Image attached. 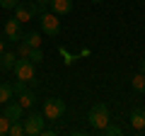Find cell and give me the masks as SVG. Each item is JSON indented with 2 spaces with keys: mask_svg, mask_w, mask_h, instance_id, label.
Listing matches in <instances>:
<instances>
[{
  "mask_svg": "<svg viewBox=\"0 0 145 136\" xmlns=\"http://www.w3.org/2000/svg\"><path fill=\"white\" fill-rule=\"evenodd\" d=\"M61 56L65 58V63H68V66H70V63H75V58H78V56H70V53H68L65 49H61Z\"/></svg>",
  "mask_w": 145,
  "mask_h": 136,
  "instance_id": "obj_23",
  "label": "cell"
},
{
  "mask_svg": "<svg viewBox=\"0 0 145 136\" xmlns=\"http://www.w3.org/2000/svg\"><path fill=\"white\" fill-rule=\"evenodd\" d=\"M24 90H27V80H17V83L12 85V92H15L17 97H20V95L24 92Z\"/></svg>",
  "mask_w": 145,
  "mask_h": 136,
  "instance_id": "obj_20",
  "label": "cell"
},
{
  "mask_svg": "<svg viewBox=\"0 0 145 136\" xmlns=\"http://www.w3.org/2000/svg\"><path fill=\"white\" fill-rule=\"evenodd\" d=\"M29 61H31V63H41V61H44V51H41V46H34V49H31Z\"/></svg>",
  "mask_w": 145,
  "mask_h": 136,
  "instance_id": "obj_17",
  "label": "cell"
},
{
  "mask_svg": "<svg viewBox=\"0 0 145 136\" xmlns=\"http://www.w3.org/2000/svg\"><path fill=\"white\" fill-rule=\"evenodd\" d=\"M20 5V0H0V7H5V10H15Z\"/></svg>",
  "mask_w": 145,
  "mask_h": 136,
  "instance_id": "obj_22",
  "label": "cell"
},
{
  "mask_svg": "<svg viewBox=\"0 0 145 136\" xmlns=\"http://www.w3.org/2000/svg\"><path fill=\"white\" fill-rule=\"evenodd\" d=\"M44 119H46L44 112H41V114H39V112H31V114L24 119V134H27V136L41 134V131H44Z\"/></svg>",
  "mask_w": 145,
  "mask_h": 136,
  "instance_id": "obj_4",
  "label": "cell"
},
{
  "mask_svg": "<svg viewBox=\"0 0 145 136\" xmlns=\"http://www.w3.org/2000/svg\"><path fill=\"white\" fill-rule=\"evenodd\" d=\"M31 17H34V12H31L29 3H20V5L15 7V20H20V22H31Z\"/></svg>",
  "mask_w": 145,
  "mask_h": 136,
  "instance_id": "obj_8",
  "label": "cell"
},
{
  "mask_svg": "<svg viewBox=\"0 0 145 136\" xmlns=\"http://www.w3.org/2000/svg\"><path fill=\"white\" fill-rule=\"evenodd\" d=\"M34 102H36V97H34V92H31V90H24V92L20 95V105L24 107V110L34 107Z\"/></svg>",
  "mask_w": 145,
  "mask_h": 136,
  "instance_id": "obj_14",
  "label": "cell"
},
{
  "mask_svg": "<svg viewBox=\"0 0 145 136\" xmlns=\"http://www.w3.org/2000/svg\"><path fill=\"white\" fill-rule=\"evenodd\" d=\"M3 114H5L10 121H17V119H22V114H24V107H22L20 102H5Z\"/></svg>",
  "mask_w": 145,
  "mask_h": 136,
  "instance_id": "obj_7",
  "label": "cell"
},
{
  "mask_svg": "<svg viewBox=\"0 0 145 136\" xmlns=\"http://www.w3.org/2000/svg\"><path fill=\"white\" fill-rule=\"evenodd\" d=\"M131 88H133L135 92H145V73H135L133 78H131Z\"/></svg>",
  "mask_w": 145,
  "mask_h": 136,
  "instance_id": "obj_13",
  "label": "cell"
},
{
  "mask_svg": "<svg viewBox=\"0 0 145 136\" xmlns=\"http://www.w3.org/2000/svg\"><path fill=\"white\" fill-rule=\"evenodd\" d=\"M48 5H51V10L56 15H68L72 10V0H51Z\"/></svg>",
  "mask_w": 145,
  "mask_h": 136,
  "instance_id": "obj_9",
  "label": "cell"
},
{
  "mask_svg": "<svg viewBox=\"0 0 145 136\" xmlns=\"http://www.w3.org/2000/svg\"><path fill=\"white\" fill-rule=\"evenodd\" d=\"M102 131H104L106 136H119V134H121V129H119V126H114V124H106Z\"/></svg>",
  "mask_w": 145,
  "mask_h": 136,
  "instance_id": "obj_21",
  "label": "cell"
},
{
  "mask_svg": "<svg viewBox=\"0 0 145 136\" xmlns=\"http://www.w3.org/2000/svg\"><path fill=\"white\" fill-rule=\"evenodd\" d=\"M15 75H17V80H27V83H36V78H34V63L29 61V58H17V63H15Z\"/></svg>",
  "mask_w": 145,
  "mask_h": 136,
  "instance_id": "obj_2",
  "label": "cell"
},
{
  "mask_svg": "<svg viewBox=\"0 0 145 136\" xmlns=\"http://www.w3.org/2000/svg\"><path fill=\"white\" fill-rule=\"evenodd\" d=\"M140 73H145V58H140Z\"/></svg>",
  "mask_w": 145,
  "mask_h": 136,
  "instance_id": "obj_24",
  "label": "cell"
},
{
  "mask_svg": "<svg viewBox=\"0 0 145 136\" xmlns=\"http://www.w3.org/2000/svg\"><path fill=\"white\" fill-rule=\"evenodd\" d=\"M24 42L29 44L31 49H34V46H41V32H29V34H24Z\"/></svg>",
  "mask_w": 145,
  "mask_h": 136,
  "instance_id": "obj_15",
  "label": "cell"
},
{
  "mask_svg": "<svg viewBox=\"0 0 145 136\" xmlns=\"http://www.w3.org/2000/svg\"><path fill=\"white\" fill-rule=\"evenodd\" d=\"M131 126L135 131H145V110H133L131 112Z\"/></svg>",
  "mask_w": 145,
  "mask_h": 136,
  "instance_id": "obj_10",
  "label": "cell"
},
{
  "mask_svg": "<svg viewBox=\"0 0 145 136\" xmlns=\"http://www.w3.org/2000/svg\"><path fill=\"white\" fill-rule=\"evenodd\" d=\"M143 5H145V0H143Z\"/></svg>",
  "mask_w": 145,
  "mask_h": 136,
  "instance_id": "obj_28",
  "label": "cell"
},
{
  "mask_svg": "<svg viewBox=\"0 0 145 136\" xmlns=\"http://www.w3.org/2000/svg\"><path fill=\"white\" fill-rule=\"evenodd\" d=\"M92 3H102V0H92Z\"/></svg>",
  "mask_w": 145,
  "mask_h": 136,
  "instance_id": "obj_27",
  "label": "cell"
},
{
  "mask_svg": "<svg viewBox=\"0 0 145 136\" xmlns=\"http://www.w3.org/2000/svg\"><path fill=\"white\" fill-rule=\"evenodd\" d=\"M7 131H10V119L5 114H0V136H5Z\"/></svg>",
  "mask_w": 145,
  "mask_h": 136,
  "instance_id": "obj_19",
  "label": "cell"
},
{
  "mask_svg": "<svg viewBox=\"0 0 145 136\" xmlns=\"http://www.w3.org/2000/svg\"><path fill=\"white\" fill-rule=\"evenodd\" d=\"M41 17V32L44 34H48V37H56L58 32H61V20H58V15L56 12H44V15H39Z\"/></svg>",
  "mask_w": 145,
  "mask_h": 136,
  "instance_id": "obj_3",
  "label": "cell"
},
{
  "mask_svg": "<svg viewBox=\"0 0 145 136\" xmlns=\"http://www.w3.org/2000/svg\"><path fill=\"white\" fill-rule=\"evenodd\" d=\"M5 51V42H3V39H0V53Z\"/></svg>",
  "mask_w": 145,
  "mask_h": 136,
  "instance_id": "obj_26",
  "label": "cell"
},
{
  "mask_svg": "<svg viewBox=\"0 0 145 136\" xmlns=\"http://www.w3.org/2000/svg\"><path fill=\"white\" fill-rule=\"evenodd\" d=\"M87 119H89V124H92V129L102 131L104 126L109 124V107L104 105V102H97V105H92V110H89Z\"/></svg>",
  "mask_w": 145,
  "mask_h": 136,
  "instance_id": "obj_1",
  "label": "cell"
},
{
  "mask_svg": "<svg viewBox=\"0 0 145 136\" xmlns=\"http://www.w3.org/2000/svg\"><path fill=\"white\" fill-rule=\"evenodd\" d=\"M29 53H31V46L27 42H20L17 44V56L20 58H29Z\"/></svg>",
  "mask_w": 145,
  "mask_h": 136,
  "instance_id": "obj_16",
  "label": "cell"
},
{
  "mask_svg": "<svg viewBox=\"0 0 145 136\" xmlns=\"http://www.w3.org/2000/svg\"><path fill=\"white\" fill-rule=\"evenodd\" d=\"M20 24H22V22H20V20H15V17L5 22V39H7V42H20V39H22Z\"/></svg>",
  "mask_w": 145,
  "mask_h": 136,
  "instance_id": "obj_6",
  "label": "cell"
},
{
  "mask_svg": "<svg viewBox=\"0 0 145 136\" xmlns=\"http://www.w3.org/2000/svg\"><path fill=\"white\" fill-rule=\"evenodd\" d=\"M10 136H20V134H24V124H20V119L17 121H12V126H10V131H7Z\"/></svg>",
  "mask_w": 145,
  "mask_h": 136,
  "instance_id": "obj_18",
  "label": "cell"
},
{
  "mask_svg": "<svg viewBox=\"0 0 145 136\" xmlns=\"http://www.w3.org/2000/svg\"><path fill=\"white\" fill-rule=\"evenodd\" d=\"M17 53L15 51H3L0 53V66L5 68V71H12V68H15V63H17Z\"/></svg>",
  "mask_w": 145,
  "mask_h": 136,
  "instance_id": "obj_11",
  "label": "cell"
},
{
  "mask_svg": "<svg viewBox=\"0 0 145 136\" xmlns=\"http://www.w3.org/2000/svg\"><path fill=\"white\" fill-rule=\"evenodd\" d=\"M63 112H65V102L61 97H51L44 102V117L46 119H58V117H63Z\"/></svg>",
  "mask_w": 145,
  "mask_h": 136,
  "instance_id": "obj_5",
  "label": "cell"
},
{
  "mask_svg": "<svg viewBox=\"0 0 145 136\" xmlns=\"http://www.w3.org/2000/svg\"><path fill=\"white\" fill-rule=\"evenodd\" d=\"M12 97H15V92H12V85H10V83H0V105L10 102Z\"/></svg>",
  "mask_w": 145,
  "mask_h": 136,
  "instance_id": "obj_12",
  "label": "cell"
},
{
  "mask_svg": "<svg viewBox=\"0 0 145 136\" xmlns=\"http://www.w3.org/2000/svg\"><path fill=\"white\" fill-rule=\"evenodd\" d=\"M36 3H39V5H48V3H51V0H36Z\"/></svg>",
  "mask_w": 145,
  "mask_h": 136,
  "instance_id": "obj_25",
  "label": "cell"
}]
</instances>
